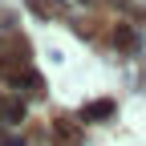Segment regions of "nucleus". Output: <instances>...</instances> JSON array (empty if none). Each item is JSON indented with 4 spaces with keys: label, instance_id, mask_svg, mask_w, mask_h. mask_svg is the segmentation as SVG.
<instances>
[]
</instances>
